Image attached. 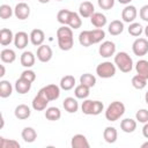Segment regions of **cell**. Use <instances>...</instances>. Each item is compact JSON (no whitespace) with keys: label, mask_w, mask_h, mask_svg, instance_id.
<instances>
[{"label":"cell","mask_w":148,"mask_h":148,"mask_svg":"<svg viewBox=\"0 0 148 148\" xmlns=\"http://www.w3.org/2000/svg\"><path fill=\"white\" fill-rule=\"evenodd\" d=\"M80 83L91 88V87H94L96 84V77L90 73H84V74H82L80 76Z\"/></svg>","instance_id":"cell-35"},{"label":"cell","mask_w":148,"mask_h":148,"mask_svg":"<svg viewBox=\"0 0 148 148\" xmlns=\"http://www.w3.org/2000/svg\"><path fill=\"white\" fill-rule=\"evenodd\" d=\"M29 39H30V36H28L27 32H24V31H18V32H16L15 36H14V44H15L16 49L22 50V49H24V47L28 45Z\"/></svg>","instance_id":"cell-13"},{"label":"cell","mask_w":148,"mask_h":148,"mask_svg":"<svg viewBox=\"0 0 148 148\" xmlns=\"http://www.w3.org/2000/svg\"><path fill=\"white\" fill-rule=\"evenodd\" d=\"M30 89H31V82L30 81H28V80H25V79H23L21 76H20V79L16 80V82H15V90L18 94H22V95L27 94Z\"/></svg>","instance_id":"cell-19"},{"label":"cell","mask_w":148,"mask_h":148,"mask_svg":"<svg viewBox=\"0 0 148 148\" xmlns=\"http://www.w3.org/2000/svg\"><path fill=\"white\" fill-rule=\"evenodd\" d=\"M103 109H104V105L99 101L86 99L82 102V105H81L82 112L88 116H97L103 111Z\"/></svg>","instance_id":"cell-4"},{"label":"cell","mask_w":148,"mask_h":148,"mask_svg":"<svg viewBox=\"0 0 148 148\" xmlns=\"http://www.w3.org/2000/svg\"><path fill=\"white\" fill-rule=\"evenodd\" d=\"M71 13H72V10H68V9H61V10H59L58 14H57L58 22L61 23V24H64V25H67L68 24V21H69Z\"/></svg>","instance_id":"cell-37"},{"label":"cell","mask_w":148,"mask_h":148,"mask_svg":"<svg viewBox=\"0 0 148 148\" xmlns=\"http://www.w3.org/2000/svg\"><path fill=\"white\" fill-rule=\"evenodd\" d=\"M30 42L35 46H40L45 40V34L40 29H34L30 32Z\"/></svg>","instance_id":"cell-14"},{"label":"cell","mask_w":148,"mask_h":148,"mask_svg":"<svg viewBox=\"0 0 148 148\" xmlns=\"http://www.w3.org/2000/svg\"><path fill=\"white\" fill-rule=\"evenodd\" d=\"M108 30L112 36H118L124 31V23L120 20H113L109 24Z\"/></svg>","instance_id":"cell-25"},{"label":"cell","mask_w":148,"mask_h":148,"mask_svg":"<svg viewBox=\"0 0 148 148\" xmlns=\"http://www.w3.org/2000/svg\"><path fill=\"white\" fill-rule=\"evenodd\" d=\"M61 117V111L56 108V106H51V108H47L46 111H45V118L47 120H51V121H56V120H59Z\"/></svg>","instance_id":"cell-32"},{"label":"cell","mask_w":148,"mask_h":148,"mask_svg":"<svg viewBox=\"0 0 148 148\" xmlns=\"http://www.w3.org/2000/svg\"><path fill=\"white\" fill-rule=\"evenodd\" d=\"M0 59L5 64H12L16 59V53L12 49H3L0 53Z\"/></svg>","instance_id":"cell-26"},{"label":"cell","mask_w":148,"mask_h":148,"mask_svg":"<svg viewBox=\"0 0 148 148\" xmlns=\"http://www.w3.org/2000/svg\"><path fill=\"white\" fill-rule=\"evenodd\" d=\"M21 136H22V139H23L25 142L31 143V142H34V141L37 139V132H36L32 127H24V128L22 130Z\"/></svg>","instance_id":"cell-27"},{"label":"cell","mask_w":148,"mask_h":148,"mask_svg":"<svg viewBox=\"0 0 148 148\" xmlns=\"http://www.w3.org/2000/svg\"><path fill=\"white\" fill-rule=\"evenodd\" d=\"M120 128L125 133H133L136 130V121L132 118H125L120 121Z\"/></svg>","instance_id":"cell-22"},{"label":"cell","mask_w":148,"mask_h":148,"mask_svg":"<svg viewBox=\"0 0 148 148\" xmlns=\"http://www.w3.org/2000/svg\"><path fill=\"white\" fill-rule=\"evenodd\" d=\"M99 8L104 10H109L114 6V0H97Z\"/></svg>","instance_id":"cell-44"},{"label":"cell","mask_w":148,"mask_h":148,"mask_svg":"<svg viewBox=\"0 0 148 148\" xmlns=\"http://www.w3.org/2000/svg\"><path fill=\"white\" fill-rule=\"evenodd\" d=\"M62 106L68 113H75L79 110V103L74 97H66L64 99Z\"/></svg>","instance_id":"cell-21"},{"label":"cell","mask_w":148,"mask_h":148,"mask_svg":"<svg viewBox=\"0 0 148 148\" xmlns=\"http://www.w3.org/2000/svg\"><path fill=\"white\" fill-rule=\"evenodd\" d=\"M145 34H146V36L148 37V25H147V27L145 28Z\"/></svg>","instance_id":"cell-52"},{"label":"cell","mask_w":148,"mask_h":148,"mask_svg":"<svg viewBox=\"0 0 148 148\" xmlns=\"http://www.w3.org/2000/svg\"><path fill=\"white\" fill-rule=\"evenodd\" d=\"M49 99L42 94V92H37V95L34 97V99H32V108H34V110H36V111H43V110H45L46 109V106H47V104H49Z\"/></svg>","instance_id":"cell-12"},{"label":"cell","mask_w":148,"mask_h":148,"mask_svg":"<svg viewBox=\"0 0 148 148\" xmlns=\"http://www.w3.org/2000/svg\"><path fill=\"white\" fill-rule=\"evenodd\" d=\"M124 113H125V105L119 101H114L106 108L105 118L109 121H116L120 117H123Z\"/></svg>","instance_id":"cell-2"},{"label":"cell","mask_w":148,"mask_h":148,"mask_svg":"<svg viewBox=\"0 0 148 148\" xmlns=\"http://www.w3.org/2000/svg\"><path fill=\"white\" fill-rule=\"evenodd\" d=\"M71 146L73 148H89V142L83 134H75L72 138Z\"/></svg>","instance_id":"cell-16"},{"label":"cell","mask_w":148,"mask_h":148,"mask_svg":"<svg viewBox=\"0 0 148 148\" xmlns=\"http://www.w3.org/2000/svg\"><path fill=\"white\" fill-rule=\"evenodd\" d=\"M38 1H39L40 3H47V2L50 1V0H38Z\"/></svg>","instance_id":"cell-51"},{"label":"cell","mask_w":148,"mask_h":148,"mask_svg":"<svg viewBox=\"0 0 148 148\" xmlns=\"http://www.w3.org/2000/svg\"><path fill=\"white\" fill-rule=\"evenodd\" d=\"M52 56H53V52H52V49L49 45L42 44L40 46H38V49H37V59L39 61L47 62L52 59Z\"/></svg>","instance_id":"cell-10"},{"label":"cell","mask_w":148,"mask_h":148,"mask_svg":"<svg viewBox=\"0 0 148 148\" xmlns=\"http://www.w3.org/2000/svg\"><path fill=\"white\" fill-rule=\"evenodd\" d=\"M90 88L89 87H87V86H84V84H82V83H80L79 86H76L75 87V89H74V95H75V97L76 98H80V99H86L88 96H89V94H90Z\"/></svg>","instance_id":"cell-31"},{"label":"cell","mask_w":148,"mask_h":148,"mask_svg":"<svg viewBox=\"0 0 148 148\" xmlns=\"http://www.w3.org/2000/svg\"><path fill=\"white\" fill-rule=\"evenodd\" d=\"M139 15H140L141 20L148 22V5H145V6L141 7V9L139 12Z\"/></svg>","instance_id":"cell-45"},{"label":"cell","mask_w":148,"mask_h":148,"mask_svg":"<svg viewBox=\"0 0 148 148\" xmlns=\"http://www.w3.org/2000/svg\"><path fill=\"white\" fill-rule=\"evenodd\" d=\"M90 22H91V24L94 27L101 29L106 24V16L104 14H102V13H94L90 16Z\"/></svg>","instance_id":"cell-24"},{"label":"cell","mask_w":148,"mask_h":148,"mask_svg":"<svg viewBox=\"0 0 148 148\" xmlns=\"http://www.w3.org/2000/svg\"><path fill=\"white\" fill-rule=\"evenodd\" d=\"M116 52V45L111 40H105L103 42L99 47H98V53L101 57L103 58H110L111 56H113Z\"/></svg>","instance_id":"cell-8"},{"label":"cell","mask_w":148,"mask_h":148,"mask_svg":"<svg viewBox=\"0 0 148 148\" xmlns=\"http://www.w3.org/2000/svg\"><path fill=\"white\" fill-rule=\"evenodd\" d=\"M13 9L9 5H1L0 6V17L2 20H7V18H10L12 15H13Z\"/></svg>","instance_id":"cell-40"},{"label":"cell","mask_w":148,"mask_h":148,"mask_svg":"<svg viewBox=\"0 0 148 148\" xmlns=\"http://www.w3.org/2000/svg\"><path fill=\"white\" fill-rule=\"evenodd\" d=\"M14 15L18 20H27L30 15V7L25 2H18L14 8Z\"/></svg>","instance_id":"cell-9"},{"label":"cell","mask_w":148,"mask_h":148,"mask_svg":"<svg viewBox=\"0 0 148 148\" xmlns=\"http://www.w3.org/2000/svg\"><path fill=\"white\" fill-rule=\"evenodd\" d=\"M118 1H119L120 3H123V5H128L132 0H118Z\"/></svg>","instance_id":"cell-48"},{"label":"cell","mask_w":148,"mask_h":148,"mask_svg":"<svg viewBox=\"0 0 148 148\" xmlns=\"http://www.w3.org/2000/svg\"><path fill=\"white\" fill-rule=\"evenodd\" d=\"M21 65L25 68H30L35 65V61H36V58H35V54L30 51H24L22 54H21Z\"/></svg>","instance_id":"cell-18"},{"label":"cell","mask_w":148,"mask_h":148,"mask_svg":"<svg viewBox=\"0 0 148 148\" xmlns=\"http://www.w3.org/2000/svg\"><path fill=\"white\" fill-rule=\"evenodd\" d=\"M14 36L13 35V31L10 29H7V28H2L0 30V44L2 46H7L9 45L13 40H14Z\"/></svg>","instance_id":"cell-20"},{"label":"cell","mask_w":148,"mask_h":148,"mask_svg":"<svg viewBox=\"0 0 148 148\" xmlns=\"http://www.w3.org/2000/svg\"><path fill=\"white\" fill-rule=\"evenodd\" d=\"M57 39H58V46L62 51H69L74 45V38H73V31L71 27L62 25L57 30Z\"/></svg>","instance_id":"cell-1"},{"label":"cell","mask_w":148,"mask_h":148,"mask_svg":"<svg viewBox=\"0 0 148 148\" xmlns=\"http://www.w3.org/2000/svg\"><path fill=\"white\" fill-rule=\"evenodd\" d=\"M136 16H138V10L132 5H127L123 9V12H121V18H123L124 22H127V23L134 22V20L136 18Z\"/></svg>","instance_id":"cell-11"},{"label":"cell","mask_w":148,"mask_h":148,"mask_svg":"<svg viewBox=\"0 0 148 148\" xmlns=\"http://www.w3.org/2000/svg\"><path fill=\"white\" fill-rule=\"evenodd\" d=\"M0 68H1V73H0V77H2V76L5 75V73H6V69H5V66H3V65H1V66H0Z\"/></svg>","instance_id":"cell-47"},{"label":"cell","mask_w":148,"mask_h":148,"mask_svg":"<svg viewBox=\"0 0 148 148\" xmlns=\"http://www.w3.org/2000/svg\"><path fill=\"white\" fill-rule=\"evenodd\" d=\"M75 86V77L73 75H65L60 80V88L62 90H71Z\"/></svg>","instance_id":"cell-30"},{"label":"cell","mask_w":148,"mask_h":148,"mask_svg":"<svg viewBox=\"0 0 148 148\" xmlns=\"http://www.w3.org/2000/svg\"><path fill=\"white\" fill-rule=\"evenodd\" d=\"M12 92H13V87L10 82L7 80H1L0 81V97L7 98L12 95Z\"/></svg>","instance_id":"cell-28"},{"label":"cell","mask_w":148,"mask_h":148,"mask_svg":"<svg viewBox=\"0 0 148 148\" xmlns=\"http://www.w3.org/2000/svg\"><path fill=\"white\" fill-rule=\"evenodd\" d=\"M141 148H148V141H146V142H143V143L141 145Z\"/></svg>","instance_id":"cell-49"},{"label":"cell","mask_w":148,"mask_h":148,"mask_svg":"<svg viewBox=\"0 0 148 148\" xmlns=\"http://www.w3.org/2000/svg\"><path fill=\"white\" fill-rule=\"evenodd\" d=\"M79 42L82 46L88 47L92 45V37H91V31L90 30H83L79 35Z\"/></svg>","instance_id":"cell-29"},{"label":"cell","mask_w":148,"mask_h":148,"mask_svg":"<svg viewBox=\"0 0 148 148\" xmlns=\"http://www.w3.org/2000/svg\"><path fill=\"white\" fill-rule=\"evenodd\" d=\"M67 25L71 27L72 29H79V28L82 25V20H81L80 14H77V13H75V12H72Z\"/></svg>","instance_id":"cell-34"},{"label":"cell","mask_w":148,"mask_h":148,"mask_svg":"<svg viewBox=\"0 0 148 148\" xmlns=\"http://www.w3.org/2000/svg\"><path fill=\"white\" fill-rule=\"evenodd\" d=\"M58 1H61V0H58Z\"/></svg>","instance_id":"cell-53"},{"label":"cell","mask_w":148,"mask_h":148,"mask_svg":"<svg viewBox=\"0 0 148 148\" xmlns=\"http://www.w3.org/2000/svg\"><path fill=\"white\" fill-rule=\"evenodd\" d=\"M132 86H133L135 89L141 90V89H143V88L147 86V79H145L143 76L136 74V75H134V76L132 77Z\"/></svg>","instance_id":"cell-36"},{"label":"cell","mask_w":148,"mask_h":148,"mask_svg":"<svg viewBox=\"0 0 148 148\" xmlns=\"http://www.w3.org/2000/svg\"><path fill=\"white\" fill-rule=\"evenodd\" d=\"M142 134L146 139H148V121L145 123V126L142 127Z\"/></svg>","instance_id":"cell-46"},{"label":"cell","mask_w":148,"mask_h":148,"mask_svg":"<svg viewBox=\"0 0 148 148\" xmlns=\"http://www.w3.org/2000/svg\"><path fill=\"white\" fill-rule=\"evenodd\" d=\"M21 77H23V79H25V80H28V81H30L32 83L36 80V73L34 71H31V69L28 68V69H25V71L22 72Z\"/></svg>","instance_id":"cell-43"},{"label":"cell","mask_w":148,"mask_h":148,"mask_svg":"<svg viewBox=\"0 0 148 148\" xmlns=\"http://www.w3.org/2000/svg\"><path fill=\"white\" fill-rule=\"evenodd\" d=\"M95 13L94 5L90 1H83L79 6V14L81 17H90Z\"/></svg>","instance_id":"cell-15"},{"label":"cell","mask_w":148,"mask_h":148,"mask_svg":"<svg viewBox=\"0 0 148 148\" xmlns=\"http://www.w3.org/2000/svg\"><path fill=\"white\" fill-rule=\"evenodd\" d=\"M0 148H20V143L15 140H8L3 136L0 138Z\"/></svg>","instance_id":"cell-41"},{"label":"cell","mask_w":148,"mask_h":148,"mask_svg":"<svg viewBox=\"0 0 148 148\" xmlns=\"http://www.w3.org/2000/svg\"><path fill=\"white\" fill-rule=\"evenodd\" d=\"M135 69L139 75H141L148 80V60H145V59L139 60L135 65Z\"/></svg>","instance_id":"cell-33"},{"label":"cell","mask_w":148,"mask_h":148,"mask_svg":"<svg viewBox=\"0 0 148 148\" xmlns=\"http://www.w3.org/2000/svg\"><path fill=\"white\" fill-rule=\"evenodd\" d=\"M91 31V37H92V44H97V43H101L104 38H105V32L103 29H94V30H90Z\"/></svg>","instance_id":"cell-39"},{"label":"cell","mask_w":148,"mask_h":148,"mask_svg":"<svg viewBox=\"0 0 148 148\" xmlns=\"http://www.w3.org/2000/svg\"><path fill=\"white\" fill-rule=\"evenodd\" d=\"M96 74L102 79H110L116 74V65L111 61H104L97 65Z\"/></svg>","instance_id":"cell-5"},{"label":"cell","mask_w":148,"mask_h":148,"mask_svg":"<svg viewBox=\"0 0 148 148\" xmlns=\"http://www.w3.org/2000/svg\"><path fill=\"white\" fill-rule=\"evenodd\" d=\"M114 65L123 72V73H130L133 68V60L126 52H118L114 56Z\"/></svg>","instance_id":"cell-3"},{"label":"cell","mask_w":148,"mask_h":148,"mask_svg":"<svg viewBox=\"0 0 148 148\" xmlns=\"http://www.w3.org/2000/svg\"><path fill=\"white\" fill-rule=\"evenodd\" d=\"M103 138L108 143H114L118 138V132L114 127L108 126V127H105V130L103 132Z\"/></svg>","instance_id":"cell-23"},{"label":"cell","mask_w":148,"mask_h":148,"mask_svg":"<svg viewBox=\"0 0 148 148\" xmlns=\"http://www.w3.org/2000/svg\"><path fill=\"white\" fill-rule=\"evenodd\" d=\"M22 1H23V0H22Z\"/></svg>","instance_id":"cell-54"},{"label":"cell","mask_w":148,"mask_h":148,"mask_svg":"<svg viewBox=\"0 0 148 148\" xmlns=\"http://www.w3.org/2000/svg\"><path fill=\"white\" fill-rule=\"evenodd\" d=\"M145 101H146V103L148 104V91H147L146 95H145Z\"/></svg>","instance_id":"cell-50"},{"label":"cell","mask_w":148,"mask_h":148,"mask_svg":"<svg viewBox=\"0 0 148 148\" xmlns=\"http://www.w3.org/2000/svg\"><path fill=\"white\" fill-rule=\"evenodd\" d=\"M135 118H136V120H138L139 123H142V124L147 123V121H148V110H146V109H140V110L135 113Z\"/></svg>","instance_id":"cell-42"},{"label":"cell","mask_w":148,"mask_h":148,"mask_svg":"<svg viewBox=\"0 0 148 148\" xmlns=\"http://www.w3.org/2000/svg\"><path fill=\"white\" fill-rule=\"evenodd\" d=\"M127 30H128V34H130L131 36L139 37V36L142 34L143 28H142V25H141L140 23H138V22H132V23L130 24V27H128Z\"/></svg>","instance_id":"cell-38"},{"label":"cell","mask_w":148,"mask_h":148,"mask_svg":"<svg viewBox=\"0 0 148 148\" xmlns=\"http://www.w3.org/2000/svg\"><path fill=\"white\" fill-rule=\"evenodd\" d=\"M132 51L135 56H146L148 53V40L146 38H136L132 44Z\"/></svg>","instance_id":"cell-6"},{"label":"cell","mask_w":148,"mask_h":148,"mask_svg":"<svg viewBox=\"0 0 148 148\" xmlns=\"http://www.w3.org/2000/svg\"><path fill=\"white\" fill-rule=\"evenodd\" d=\"M39 92H42L50 102L56 101L60 96V87H58L57 84H47V86L43 87L39 90Z\"/></svg>","instance_id":"cell-7"},{"label":"cell","mask_w":148,"mask_h":148,"mask_svg":"<svg viewBox=\"0 0 148 148\" xmlns=\"http://www.w3.org/2000/svg\"><path fill=\"white\" fill-rule=\"evenodd\" d=\"M14 114L17 119L20 120H24V119H28L31 114V111H30V108L25 104H20L15 108V111H14Z\"/></svg>","instance_id":"cell-17"}]
</instances>
